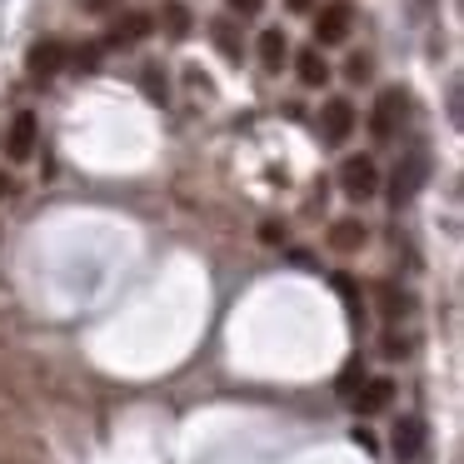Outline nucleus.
Returning <instances> with one entry per match:
<instances>
[{
    "label": "nucleus",
    "mask_w": 464,
    "mask_h": 464,
    "mask_svg": "<svg viewBox=\"0 0 464 464\" xmlns=\"http://www.w3.org/2000/svg\"><path fill=\"white\" fill-rule=\"evenodd\" d=\"M340 190L350 195V200H370V195H380V170H374L370 155H350V160L340 165Z\"/></svg>",
    "instance_id": "obj_3"
},
{
    "label": "nucleus",
    "mask_w": 464,
    "mask_h": 464,
    "mask_svg": "<svg viewBox=\"0 0 464 464\" xmlns=\"http://www.w3.org/2000/svg\"><path fill=\"white\" fill-rule=\"evenodd\" d=\"M320 135H324V145H344V140H350V135H354V105L350 101H324Z\"/></svg>",
    "instance_id": "obj_5"
},
{
    "label": "nucleus",
    "mask_w": 464,
    "mask_h": 464,
    "mask_svg": "<svg viewBox=\"0 0 464 464\" xmlns=\"http://www.w3.org/2000/svg\"><path fill=\"white\" fill-rule=\"evenodd\" d=\"M424 180H430V150L424 145H414V150H404L400 155V165H394V175H390V205L400 210V205H410L414 195L424 190Z\"/></svg>",
    "instance_id": "obj_1"
},
{
    "label": "nucleus",
    "mask_w": 464,
    "mask_h": 464,
    "mask_svg": "<svg viewBox=\"0 0 464 464\" xmlns=\"http://www.w3.org/2000/svg\"><path fill=\"white\" fill-rule=\"evenodd\" d=\"M260 5H265V0H230L235 15H260Z\"/></svg>",
    "instance_id": "obj_23"
},
{
    "label": "nucleus",
    "mask_w": 464,
    "mask_h": 464,
    "mask_svg": "<svg viewBox=\"0 0 464 464\" xmlns=\"http://www.w3.org/2000/svg\"><path fill=\"white\" fill-rule=\"evenodd\" d=\"M350 25H354V5H350V0L324 5V11L314 15V45H340L344 35H350Z\"/></svg>",
    "instance_id": "obj_4"
},
{
    "label": "nucleus",
    "mask_w": 464,
    "mask_h": 464,
    "mask_svg": "<svg viewBox=\"0 0 464 464\" xmlns=\"http://www.w3.org/2000/svg\"><path fill=\"white\" fill-rule=\"evenodd\" d=\"M295 71H300V81L310 85V91H314V85L330 81V61L320 55V45H304V51L295 55Z\"/></svg>",
    "instance_id": "obj_11"
},
{
    "label": "nucleus",
    "mask_w": 464,
    "mask_h": 464,
    "mask_svg": "<svg viewBox=\"0 0 464 464\" xmlns=\"http://www.w3.org/2000/svg\"><path fill=\"white\" fill-rule=\"evenodd\" d=\"M35 140H41V121H35L31 111H21L11 121V130H5V155H11V160H31Z\"/></svg>",
    "instance_id": "obj_7"
},
{
    "label": "nucleus",
    "mask_w": 464,
    "mask_h": 464,
    "mask_svg": "<svg viewBox=\"0 0 464 464\" xmlns=\"http://www.w3.org/2000/svg\"><path fill=\"white\" fill-rule=\"evenodd\" d=\"M150 31H155V15H145V11H130V15H121V21L111 25V35H105V45H135V41H145Z\"/></svg>",
    "instance_id": "obj_9"
},
{
    "label": "nucleus",
    "mask_w": 464,
    "mask_h": 464,
    "mask_svg": "<svg viewBox=\"0 0 464 464\" xmlns=\"http://www.w3.org/2000/svg\"><path fill=\"white\" fill-rule=\"evenodd\" d=\"M260 240L275 245V240H285V230H280V225H260Z\"/></svg>",
    "instance_id": "obj_24"
},
{
    "label": "nucleus",
    "mask_w": 464,
    "mask_h": 464,
    "mask_svg": "<svg viewBox=\"0 0 464 464\" xmlns=\"http://www.w3.org/2000/svg\"><path fill=\"white\" fill-rule=\"evenodd\" d=\"M404 121H410V91H400V85L380 91V101H374V115H370V135H374V140H394Z\"/></svg>",
    "instance_id": "obj_2"
},
{
    "label": "nucleus",
    "mask_w": 464,
    "mask_h": 464,
    "mask_svg": "<svg viewBox=\"0 0 464 464\" xmlns=\"http://www.w3.org/2000/svg\"><path fill=\"white\" fill-rule=\"evenodd\" d=\"M374 300H380L384 320H404V314L414 310V295L410 290H394V285H374Z\"/></svg>",
    "instance_id": "obj_12"
},
{
    "label": "nucleus",
    "mask_w": 464,
    "mask_h": 464,
    "mask_svg": "<svg viewBox=\"0 0 464 464\" xmlns=\"http://www.w3.org/2000/svg\"><path fill=\"white\" fill-rule=\"evenodd\" d=\"M65 55H71V45H65V41H51V35H45V41L31 45V55H25V71H31L35 81H51V75L65 65Z\"/></svg>",
    "instance_id": "obj_6"
},
{
    "label": "nucleus",
    "mask_w": 464,
    "mask_h": 464,
    "mask_svg": "<svg viewBox=\"0 0 464 464\" xmlns=\"http://www.w3.org/2000/svg\"><path fill=\"white\" fill-rule=\"evenodd\" d=\"M334 290L344 295V310H350L354 320H360V290H354V280H350V275H334Z\"/></svg>",
    "instance_id": "obj_19"
},
{
    "label": "nucleus",
    "mask_w": 464,
    "mask_h": 464,
    "mask_svg": "<svg viewBox=\"0 0 464 464\" xmlns=\"http://www.w3.org/2000/svg\"><path fill=\"white\" fill-rule=\"evenodd\" d=\"M390 400H394V380H384V374H380V380H364L360 390H354L350 404L360 414H380V410H390Z\"/></svg>",
    "instance_id": "obj_10"
},
{
    "label": "nucleus",
    "mask_w": 464,
    "mask_h": 464,
    "mask_svg": "<svg viewBox=\"0 0 464 464\" xmlns=\"http://www.w3.org/2000/svg\"><path fill=\"white\" fill-rule=\"evenodd\" d=\"M285 5H290L295 15H304V11H314V0H285Z\"/></svg>",
    "instance_id": "obj_26"
},
{
    "label": "nucleus",
    "mask_w": 464,
    "mask_h": 464,
    "mask_svg": "<svg viewBox=\"0 0 464 464\" xmlns=\"http://www.w3.org/2000/svg\"><path fill=\"white\" fill-rule=\"evenodd\" d=\"M5 195H11V175L0 170V200H5Z\"/></svg>",
    "instance_id": "obj_27"
},
{
    "label": "nucleus",
    "mask_w": 464,
    "mask_h": 464,
    "mask_svg": "<svg viewBox=\"0 0 464 464\" xmlns=\"http://www.w3.org/2000/svg\"><path fill=\"white\" fill-rule=\"evenodd\" d=\"M380 350L390 354V360H400V354H410V340H400V334H384V340H380Z\"/></svg>",
    "instance_id": "obj_21"
},
{
    "label": "nucleus",
    "mask_w": 464,
    "mask_h": 464,
    "mask_svg": "<svg viewBox=\"0 0 464 464\" xmlns=\"http://www.w3.org/2000/svg\"><path fill=\"white\" fill-rule=\"evenodd\" d=\"M370 71H374V65H370V55H350V61H344V75H350L354 85H360V81H370Z\"/></svg>",
    "instance_id": "obj_20"
},
{
    "label": "nucleus",
    "mask_w": 464,
    "mask_h": 464,
    "mask_svg": "<svg viewBox=\"0 0 464 464\" xmlns=\"http://www.w3.org/2000/svg\"><path fill=\"white\" fill-rule=\"evenodd\" d=\"M360 384H364V364H360V360H350V364L340 370V384H334V390H340L344 400H354V390H360Z\"/></svg>",
    "instance_id": "obj_18"
},
{
    "label": "nucleus",
    "mask_w": 464,
    "mask_h": 464,
    "mask_svg": "<svg viewBox=\"0 0 464 464\" xmlns=\"http://www.w3.org/2000/svg\"><path fill=\"white\" fill-rule=\"evenodd\" d=\"M160 21H165V35H170V41H185V35H190V11H185L180 0H170V5H165L160 11Z\"/></svg>",
    "instance_id": "obj_15"
},
{
    "label": "nucleus",
    "mask_w": 464,
    "mask_h": 464,
    "mask_svg": "<svg viewBox=\"0 0 464 464\" xmlns=\"http://www.w3.org/2000/svg\"><path fill=\"white\" fill-rule=\"evenodd\" d=\"M101 51H105V45L91 41V45H81V51L65 55V65H75V71H95V65H101Z\"/></svg>",
    "instance_id": "obj_17"
},
{
    "label": "nucleus",
    "mask_w": 464,
    "mask_h": 464,
    "mask_svg": "<svg viewBox=\"0 0 464 464\" xmlns=\"http://www.w3.org/2000/svg\"><path fill=\"white\" fill-rule=\"evenodd\" d=\"M210 35H215V45H220V51L230 55V61H240L245 45H240V35H235V25H230V21H215V25H210Z\"/></svg>",
    "instance_id": "obj_16"
},
{
    "label": "nucleus",
    "mask_w": 464,
    "mask_h": 464,
    "mask_svg": "<svg viewBox=\"0 0 464 464\" xmlns=\"http://www.w3.org/2000/svg\"><path fill=\"white\" fill-rule=\"evenodd\" d=\"M354 444H360V450H374V434L360 424V430H354Z\"/></svg>",
    "instance_id": "obj_25"
},
{
    "label": "nucleus",
    "mask_w": 464,
    "mask_h": 464,
    "mask_svg": "<svg viewBox=\"0 0 464 464\" xmlns=\"http://www.w3.org/2000/svg\"><path fill=\"white\" fill-rule=\"evenodd\" d=\"M145 91H150V101H165V75L145 71Z\"/></svg>",
    "instance_id": "obj_22"
},
{
    "label": "nucleus",
    "mask_w": 464,
    "mask_h": 464,
    "mask_svg": "<svg viewBox=\"0 0 464 464\" xmlns=\"http://www.w3.org/2000/svg\"><path fill=\"white\" fill-rule=\"evenodd\" d=\"M390 450H394V459H400V464L420 459V450H424V420H414V414H404V420L390 430Z\"/></svg>",
    "instance_id": "obj_8"
},
{
    "label": "nucleus",
    "mask_w": 464,
    "mask_h": 464,
    "mask_svg": "<svg viewBox=\"0 0 464 464\" xmlns=\"http://www.w3.org/2000/svg\"><path fill=\"white\" fill-rule=\"evenodd\" d=\"M285 61H290V41H285V31H265L260 35V65L265 71H280Z\"/></svg>",
    "instance_id": "obj_14"
},
{
    "label": "nucleus",
    "mask_w": 464,
    "mask_h": 464,
    "mask_svg": "<svg viewBox=\"0 0 464 464\" xmlns=\"http://www.w3.org/2000/svg\"><path fill=\"white\" fill-rule=\"evenodd\" d=\"M364 240H370V230H364L360 220H334V225H330V245H334L340 255H354Z\"/></svg>",
    "instance_id": "obj_13"
}]
</instances>
